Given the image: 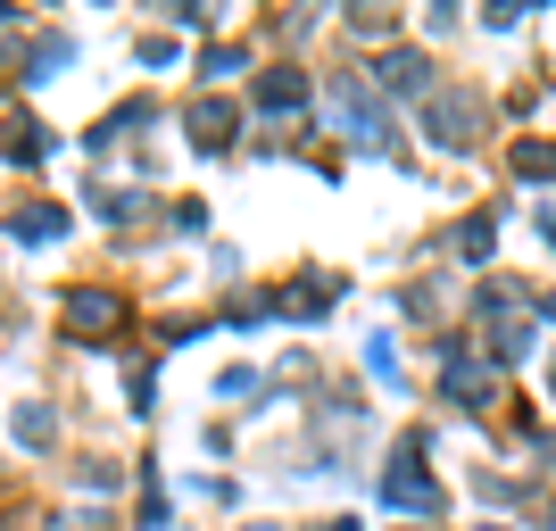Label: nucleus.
<instances>
[{"label": "nucleus", "instance_id": "obj_1", "mask_svg": "<svg viewBox=\"0 0 556 531\" xmlns=\"http://www.w3.org/2000/svg\"><path fill=\"white\" fill-rule=\"evenodd\" d=\"M332 109H341V125L357 134V150H399V125H391V109L374 100V75H332Z\"/></svg>", "mask_w": 556, "mask_h": 531}, {"label": "nucleus", "instance_id": "obj_2", "mask_svg": "<svg viewBox=\"0 0 556 531\" xmlns=\"http://www.w3.org/2000/svg\"><path fill=\"white\" fill-rule=\"evenodd\" d=\"M382 507H407V515H432V507H441V482L424 473V432L399 440L391 473H382Z\"/></svg>", "mask_w": 556, "mask_h": 531}, {"label": "nucleus", "instance_id": "obj_3", "mask_svg": "<svg viewBox=\"0 0 556 531\" xmlns=\"http://www.w3.org/2000/svg\"><path fill=\"white\" fill-rule=\"evenodd\" d=\"M59 324H67L75 341H116V332H125V300H116V291H67V300H59Z\"/></svg>", "mask_w": 556, "mask_h": 531}, {"label": "nucleus", "instance_id": "obj_4", "mask_svg": "<svg viewBox=\"0 0 556 531\" xmlns=\"http://www.w3.org/2000/svg\"><path fill=\"white\" fill-rule=\"evenodd\" d=\"M341 300V282H325V275H300V282H282L275 300H266V316H291V324H316L325 307Z\"/></svg>", "mask_w": 556, "mask_h": 531}, {"label": "nucleus", "instance_id": "obj_5", "mask_svg": "<svg viewBox=\"0 0 556 531\" xmlns=\"http://www.w3.org/2000/svg\"><path fill=\"white\" fill-rule=\"evenodd\" d=\"M424 125H432V141H441V150H465V141L482 134V109H473V100L432 92V100H424Z\"/></svg>", "mask_w": 556, "mask_h": 531}, {"label": "nucleus", "instance_id": "obj_6", "mask_svg": "<svg viewBox=\"0 0 556 531\" xmlns=\"http://www.w3.org/2000/svg\"><path fill=\"white\" fill-rule=\"evenodd\" d=\"M374 92L391 100V92H416V100H432V67H424L416 50H391L382 67H374Z\"/></svg>", "mask_w": 556, "mask_h": 531}, {"label": "nucleus", "instance_id": "obj_7", "mask_svg": "<svg viewBox=\"0 0 556 531\" xmlns=\"http://www.w3.org/2000/svg\"><path fill=\"white\" fill-rule=\"evenodd\" d=\"M184 125H191V141H200V150H232V134H241V109H232V100H200Z\"/></svg>", "mask_w": 556, "mask_h": 531}, {"label": "nucleus", "instance_id": "obj_8", "mask_svg": "<svg viewBox=\"0 0 556 531\" xmlns=\"http://www.w3.org/2000/svg\"><path fill=\"white\" fill-rule=\"evenodd\" d=\"M257 109H266V116L307 109V75L300 67H266V75H257Z\"/></svg>", "mask_w": 556, "mask_h": 531}, {"label": "nucleus", "instance_id": "obj_9", "mask_svg": "<svg viewBox=\"0 0 556 531\" xmlns=\"http://www.w3.org/2000/svg\"><path fill=\"white\" fill-rule=\"evenodd\" d=\"M42 150H50V134H42V116H9V141H0V159L9 166H42Z\"/></svg>", "mask_w": 556, "mask_h": 531}, {"label": "nucleus", "instance_id": "obj_10", "mask_svg": "<svg viewBox=\"0 0 556 531\" xmlns=\"http://www.w3.org/2000/svg\"><path fill=\"white\" fill-rule=\"evenodd\" d=\"M59 232H67V208H50V200L9 216V241H59Z\"/></svg>", "mask_w": 556, "mask_h": 531}, {"label": "nucleus", "instance_id": "obj_11", "mask_svg": "<svg viewBox=\"0 0 556 531\" xmlns=\"http://www.w3.org/2000/svg\"><path fill=\"white\" fill-rule=\"evenodd\" d=\"M515 175H532V184H556V141H515Z\"/></svg>", "mask_w": 556, "mask_h": 531}, {"label": "nucleus", "instance_id": "obj_12", "mask_svg": "<svg viewBox=\"0 0 556 531\" xmlns=\"http://www.w3.org/2000/svg\"><path fill=\"white\" fill-rule=\"evenodd\" d=\"M490 241H498V225H490V216H465V225H457V257H465V266H482Z\"/></svg>", "mask_w": 556, "mask_h": 531}, {"label": "nucleus", "instance_id": "obj_13", "mask_svg": "<svg viewBox=\"0 0 556 531\" xmlns=\"http://www.w3.org/2000/svg\"><path fill=\"white\" fill-rule=\"evenodd\" d=\"M67 59H75V42H34V59H25V84H50Z\"/></svg>", "mask_w": 556, "mask_h": 531}, {"label": "nucleus", "instance_id": "obj_14", "mask_svg": "<svg viewBox=\"0 0 556 531\" xmlns=\"http://www.w3.org/2000/svg\"><path fill=\"white\" fill-rule=\"evenodd\" d=\"M141 125H150V109H141V100H134V109H116L109 125H100V134H92V150H116V141H125V134H141Z\"/></svg>", "mask_w": 556, "mask_h": 531}, {"label": "nucleus", "instance_id": "obj_15", "mask_svg": "<svg viewBox=\"0 0 556 531\" xmlns=\"http://www.w3.org/2000/svg\"><path fill=\"white\" fill-rule=\"evenodd\" d=\"M17 440L25 448H50V440H59V416H50V407H17Z\"/></svg>", "mask_w": 556, "mask_h": 531}, {"label": "nucleus", "instance_id": "obj_16", "mask_svg": "<svg viewBox=\"0 0 556 531\" xmlns=\"http://www.w3.org/2000/svg\"><path fill=\"white\" fill-rule=\"evenodd\" d=\"M548 457H556V440H548Z\"/></svg>", "mask_w": 556, "mask_h": 531}, {"label": "nucleus", "instance_id": "obj_17", "mask_svg": "<svg viewBox=\"0 0 556 531\" xmlns=\"http://www.w3.org/2000/svg\"><path fill=\"white\" fill-rule=\"evenodd\" d=\"M548 316H556V300H548Z\"/></svg>", "mask_w": 556, "mask_h": 531}, {"label": "nucleus", "instance_id": "obj_18", "mask_svg": "<svg viewBox=\"0 0 556 531\" xmlns=\"http://www.w3.org/2000/svg\"><path fill=\"white\" fill-rule=\"evenodd\" d=\"M0 17H9V9H0Z\"/></svg>", "mask_w": 556, "mask_h": 531}]
</instances>
